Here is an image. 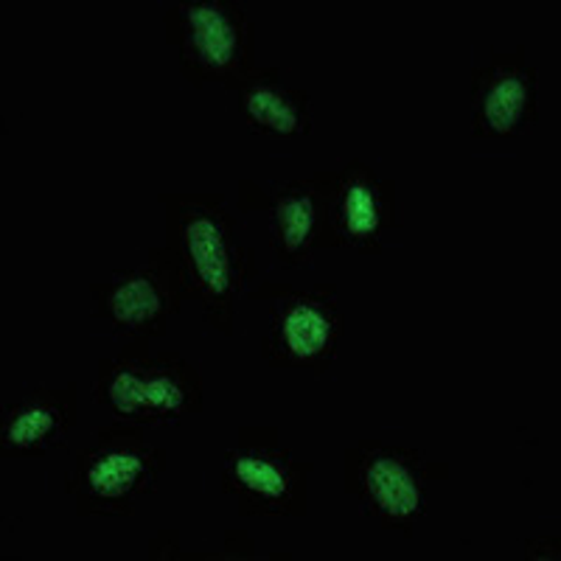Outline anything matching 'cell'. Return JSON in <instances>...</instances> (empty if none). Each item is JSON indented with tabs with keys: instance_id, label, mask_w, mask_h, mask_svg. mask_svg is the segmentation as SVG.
I'll list each match as a JSON object with an SVG mask.
<instances>
[{
	"instance_id": "7",
	"label": "cell",
	"mask_w": 561,
	"mask_h": 561,
	"mask_svg": "<svg viewBox=\"0 0 561 561\" xmlns=\"http://www.w3.org/2000/svg\"><path fill=\"white\" fill-rule=\"evenodd\" d=\"M435 466L390 440H359L345 453V491L370 523L413 530L430 508Z\"/></svg>"
},
{
	"instance_id": "4",
	"label": "cell",
	"mask_w": 561,
	"mask_h": 561,
	"mask_svg": "<svg viewBox=\"0 0 561 561\" xmlns=\"http://www.w3.org/2000/svg\"><path fill=\"white\" fill-rule=\"evenodd\" d=\"M248 300L264 307L259 351L270 365L300 374H325L332 368L345 337L337 289L264 284Z\"/></svg>"
},
{
	"instance_id": "6",
	"label": "cell",
	"mask_w": 561,
	"mask_h": 561,
	"mask_svg": "<svg viewBox=\"0 0 561 561\" xmlns=\"http://www.w3.org/2000/svg\"><path fill=\"white\" fill-rule=\"evenodd\" d=\"M90 293L93 318L102 332L129 343L163 337L185 304V289L163 244L96 280Z\"/></svg>"
},
{
	"instance_id": "2",
	"label": "cell",
	"mask_w": 561,
	"mask_h": 561,
	"mask_svg": "<svg viewBox=\"0 0 561 561\" xmlns=\"http://www.w3.org/2000/svg\"><path fill=\"white\" fill-rule=\"evenodd\" d=\"M96 404L133 427H174L203 408V385L174 351L133 348L99 363Z\"/></svg>"
},
{
	"instance_id": "9",
	"label": "cell",
	"mask_w": 561,
	"mask_h": 561,
	"mask_svg": "<svg viewBox=\"0 0 561 561\" xmlns=\"http://www.w3.org/2000/svg\"><path fill=\"white\" fill-rule=\"evenodd\" d=\"M239 210L262 217L264 237L278 267H307L318 250L329 244L323 197L314 178L270 185L242 180Z\"/></svg>"
},
{
	"instance_id": "10",
	"label": "cell",
	"mask_w": 561,
	"mask_h": 561,
	"mask_svg": "<svg viewBox=\"0 0 561 561\" xmlns=\"http://www.w3.org/2000/svg\"><path fill=\"white\" fill-rule=\"evenodd\" d=\"M332 248L374 253L396 228V185L377 169L348 163L340 172L314 174Z\"/></svg>"
},
{
	"instance_id": "1",
	"label": "cell",
	"mask_w": 561,
	"mask_h": 561,
	"mask_svg": "<svg viewBox=\"0 0 561 561\" xmlns=\"http://www.w3.org/2000/svg\"><path fill=\"white\" fill-rule=\"evenodd\" d=\"M167 208L169 259L180 275L185 300L197 304L208 329L237 332L239 304L253 278V248L222 194H160Z\"/></svg>"
},
{
	"instance_id": "12",
	"label": "cell",
	"mask_w": 561,
	"mask_h": 561,
	"mask_svg": "<svg viewBox=\"0 0 561 561\" xmlns=\"http://www.w3.org/2000/svg\"><path fill=\"white\" fill-rule=\"evenodd\" d=\"M77 427V390L32 388L14 396L0 419V449L9 458H43L65 447Z\"/></svg>"
},
{
	"instance_id": "8",
	"label": "cell",
	"mask_w": 561,
	"mask_h": 561,
	"mask_svg": "<svg viewBox=\"0 0 561 561\" xmlns=\"http://www.w3.org/2000/svg\"><path fill=\"white\" fill-rule=\"evenodd\" d=\"M309 472L312 463L280 447L278 430L244 427L222 455V491L244 517H300Z\"/></svg>"
},
{
	"instance_id": "5",
	"label": "cell",
	"mask_w": 561,
	"mask_h": 561,
	"mask_svg": "<svg viewBox=\"0 0 561 561\" xmlns=\"http://www.w3.org/2000/svg\"><path fill=\"white\" fill-rule=\"evenodd\" d=\"M167 43L180 70L197 88H237L255 70V28L228 0H185L167 9Z\"/></svg>"
},
{
	"instance_id": "11",
	"label": "cell",
	"mask_w": 561,
	"mask_h": 561,
	"mask_svg": "<svg viewBox=\"0 0 561 561\" xmlns=\"http://www.w3.org/2000/svg\"><path fill=\"white\" fill-rule=\"evenodd\" d=\"M474 135L511 140L536 124V68L525 51L494 54L474 73Z\"/></svg>"
},
{
	"instance_id": "13",
	"label": "cell",
	"mask_w": 561,
	"mask_h": 561,
	"mask_svg": "<svg viewBox=\"0 0 561 561\" xmlns=\"http://www.w3.org/2000/svg\"><path fill=\"white\" fill-rule=\"evenodd\" d=\"M239 122L255 135L275 140H298L312 133L309 96L280 70H253L237 84Z\"/></svg>"
},
{
	"instance_id": "3",
	"label": "cell",
	"mask_w": 561,
	"mask_h": 561,
	"mask_svg": "<svg viewBox=\"0 0 561 561\" xmlns=\"http://www.w3.org/2000/svg\"><path fill=\"white\" fill-rule=\"evenodd\" d=\"M163 472L167 453L144 438L140 427H104L70 466L68 494L82 517H124L158 489Z\"/></svg>"
}]
</instances>
